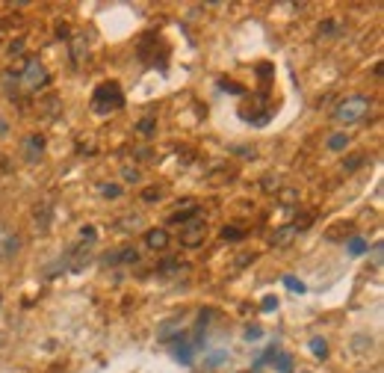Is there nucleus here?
<instances>
[{
  "label": "nucleus",
  "instance_id": "obj_1",
  "mask_svg": "<svg viewBox=\"0 0 384 373\" xmlns=\"http://www.w3.org/2000/svg\"><path fill=\"white\" fill-rule=\"evenodd\" d=\"M370 107H373V98H367V95H349V98H343V101L334 107V122L355 125V122H360L363 116L370 113Z\"/></svg>",
  "mask_w": 384,
  "mask_h": 373
},
{
  "label": "nucleus",
  "instance_id": "obj_2",
  "mask_svg": "<svg viewBox=\"0 0 384 373\" xmlns=\"http://www.w3.org/2000/svg\"><path fill=\"white\" fill-rule=\"evenodd\" d=\"M125 107V92H121V86L115 81H107V83H100L92 95V110L98 116H104V113H113V110H121Z\"/></svg>",
  "mask_w": 384,
  "mask_h": 373
},
{
  "label": "nucleus",
  "instance_id": "obj_3",
  "mask_svg": "<svg viewBox=\"0 0 384 373\" xmlns=\"http://www.w3.org/2000/svg\"><path fill=\"white\" fill-rule=\"evenodd\" d=\"M18 83H21L27 92H38V89H45L51 83V71L38 56H30V60L24 63L21 77H18Z\"/></svg>",
  "mask_w": 384,
  "mask_h": 373
},
{
  "label": "nucleus",
  "instance_id": "obj_4",
  "mask_svg": "<svg viewBox=\"0 0 384 373\" xmlns=\"http://www.w3.org/2000/svg\"><path fill=\"white\" fill-rule=\"evenodd\" d=\"M204 237H207V225H204V220L201 217H192L190 223H184L180 225V243L184 246H201L204 243Z\"/></svg>",
  "mask_w": 384,
  "mask_h": 373
},
{
  "label": "nucleus",
  "instance_id": "obj_5",
  "mask_svg": "<svg viewBox=\"0 0 384 373\" xmlns=\"http://www.w3.org/2000/svg\"><path fill=\"white\" fill-rule=\"evenodd\" d=\"M177 335H184V317H169L157 329V341L160 344H172Z\"/></svg>",
  "mask_w": 384,
  "mask_h": 373
},
{
  "label": "nucleus",
  "instance_id": "obj_6",
  "mask_svg": "<svg viewBox=\"0 0 384 373\" xmlns=\"http://www.w3.org/2000/svg\"><path fill=\"white\" fill-rule=\"evenodd\" d=\"M172 352H175V359L180 364H192V359H195V347H192V341L187 335H177L172 341Z\"/></svg>",
  "mask_w": 384,
  "mask_h": 373
},
{
  "label": "nucleus",
  "instance_id": "obj_7",
  "mask_svg": "<svg viewBox=\"0 0 384 373\" xmlns=\"http://www.w3.org/2000/svg\"><path fill=\"white\" fill-rule=\"evenodd\" d=\"M24 160L27 163H36V160H42V151H45V136H38V133H33V136H27L24 140Z\"/></svg>",
  "mask_w": 384,
  "mask_h": 373
},
{
  "label": "nucleus",
  "instance_id": "obj_8",
  "mask_svg": "<svg viewBox=\"0 0 384 373\" xmlns=\"http://www.w3.org/2000/svg\"><path fill=\"white\" fill-rule=\"evenodd\" d=\"M139 261V252L133 246H125L121 252H107L104 255V264H136Z\"/></svg>",
  "mask_w": 384,
  "mask_h": 373
},
{
  "label": "nucleus",
  "instance_id": "obj_9",
  "mask_svg": "<svg viewBox=\"0 0 384 373\" xmlns=\"http://www.w3.org/2000/svg\"><path fill=\"white\" fill-rule=\"evenodd\" d=\"M145 246H148V249H166V246H169V231L151 228V231L145 234Z\"/></svg>",
  "mask_w": 384,
  "mask_h": 373
},
{
  "label": "nucleus",
  "instance_id": "obj_10",
  "mask_svg": "<svg viewBox=\"0 0 384 373\" xmlns=\"http://www.w3.org/2000/svg\"><path fill=\"white\" fill-rule=\"evenodd\" d=\"M355 234V223H337L334 228L326 231V240H346Z\"/></svg>",
  "mask_w": 384,
  "mask_h": 373
},
{
  "label": "nucleus",
  "instance_id": "obj_11",
  "mask_svg": "<svg viewBox=\"0 0 384 373\" xmlns=\"http://www.w3.org/2000/svg\"><path fill=\"white\" fill-rule=\"evenodd\" d=\"M68 39H71V60L80 63L83 60V53H86V33H74Z\"/></svg>",
  "mask_w": 384,
  "mask_h": 373
},
{
  "label": "nucleus",
  "instance_id": "obj_12",
  "mask_svg": "<svg viewBox=\"0 0 384 373\" xmlns=\"http://www.w3.org/2000/svg\"><path fill=\"white\" fill-rule=\"evenodd\" d=\"M51 210H53L51 202H42V205L36 208V228L38 231H48L51 228Z\"/></svg>",
  "mask_w": 384,
  "mask_h": 373
},
{
  "label": "nucleus",
  "instance_id": "obj_13",
  "mask_svg": "<svg viewBox=\"0 0 384 373\" xmlns=\"http://www.w3.org/2000/svg\"><path fill=\"white\" fill-rule=\"evenodd\" d=\"M272 367L278 370V373H293V356H290V352H275V356H272Z\"/></svg>",
  "mask_w": 384,
  "mask_h": 373
},
{
  "label": "nucleus",
  "instance_id": "obj_14",
  "mask_svg": "<svg viewBox=\"0 0 384 373\" xmlns=\"http://www.w3.org/2000/svg\"><path fill=\"white\" fill-rule=\"evenodd\" d=\"M296 228L293 225H284V228H281V231H275V237H272V246H287L293 237H296Z\"/></svg>",
  "mask_w": 384,
  "mask_h": 373
},
{
  "label": "nucleus",
  "instance_id": "obj_15",
  "mask_svg": "<svg viewBox=\"0 0 384 373\" xmlns=\"http://www.w3.org/2000/svg\"><path fill=\"white\" fill-rule=\"evenodd\" d=\"M18 249H21V237H18V234H6V240H4V258H12V255H18Z\"/></svg>",
  "mask_w": 384,
  "mask_h": 373
},
{
  "label": "nucleus",
  "instance_id": "obj_16",
  "mask_svg": "<svg viewBox=\"0 0 384 373\" xmlns=\"http://www.w3.org/2000/svg\"><path fill=\"white\" fill-rule=\"evenodd\" d=\"M311 352L316 359H326L328 356V341L326 338H311Z\"/></svg>",
  "mask_w": 384,
  "mask_h": 373
},
{
  "label": "nucleus",
  "instance_id": "obj_17",
  "mask_svg": "<svg viewBox=\"0 0 384 373\" xmlns=\"http://www.w3.org/2000/svg\"><path fill=\"white\" fill-rule=\"evenodd\" d=\"M340 33H343V24H337V21H322V24H319V36L334 39V36H340Z\"/></svg>",
  "mask_w": 384,
  "mask_h": 373
},
{
  "label": "nucleus",
  "instance_id": "obj_18",
  "mask_svg": "<svg viewBox=\"0 0 384 373\" xmlns=\"http://www.w3.org/2000/svg\"><path fill=\"white\" fill-rule=\"evenodd\" d=\"M346 249H349V255H352V258H358V255H363V252H367V240H363V237H352V240L346 243Z\"/></svg>",
  "mask_w": 384,
  "mask_h": 373
},
{
  "label": "nucleus",
  "instance_id": "obj_19",
  "mask_svg": "<svg viewBox=\"0 0 384 373\" xmlns=\"http://www.w3.org/2000/svg\"><path fill=\"white\" fill-rule=\"evenodd\" d=\"M349 145V136L346 133H334V136H328V148L331 151H343Z\"/></svg>",
  "mask_w": 384,
  "mask_h": 373
},
{
  "label": "nucleus",
  "instance_id": "obj_20",
  "mask_svg": "<svg viewBox=\"0 0 384 373\" xmlns=\"http://www.w3.org/2000/svg\"><path fill=\"white\" fill-rule=\"evenodd\" d=\"M222 362H228V349H219V352H213V356H207V362H204V364L213 370V367H219Z\"/></svg>",
  "mask_w": 384,
  "mask_h": 373
},
{
  "label": "nucleus",
  "instance_id": "obj_21",
  "mask_svg": "<svg viewBox=\"0 0 384 373\" xmlns=\"http://www.w3.org/2000/svg\"><path fill=\"white\" fill-rule=\"evenodd\" d=\"M136 131H139V133H142V136H151V133L157 131V122H154V119H151V116H148V119H142V122H139V125H136Z\"/></svg>",
  "mask_w": 384,
  "mask_h": 373
},
{
  "label": "nucleus",
  "instance_id": "obj_22",
  "mask_svg": "<svg viewBox=\"0 0 384 373\" xmlns=\"http://www.w3.org/2000/svg\"><path fill=\"white\" fill-rule=\"evenodd\" d=\"M219 89H225V92H231V95H242V92H246L242 86H237L234 81H225V77H222V81H219Z\"/></svg>",
  "mask_w": 384,
  "mask_h": 373
},
{
  "label": "nucleus",
  "instance_id": "obj_23",
  "mask_svg": "<svg viewBox=\"0 0 384 373\" xmlns=\"http://www.w3.org/2000/svg\"><path fill=\"white\" fill-rule=\"evenodd\" d=\"M284 287H290V290H296V293H305V290H308L305 282H299V279H293V276H284Z\"/></svg>",
  "mask_w": 384,
  "mask_h": 373
},
{
  "label": "nucleus",
  "instance_id": "obj_24",
  "mask_svg": "<svg viewBox=\"0 0 384 373\" xmlns=\"http://www.w3.org/2000/svg\"><path fill=\"white\" fill-rule=\"evenodd\" d=\"M100 193H104L107 199H118V195H121V187H118V184H104V187H100Z\"/></svg>",
  "mask_w": 384,
  "mask_h": 373
},
{
  "label": "nucleus",
  "instance_id": "obj_25",
  "mask_svg": "<svg viewBox=\"0 0 384 373\" xmlns=\"http://www.w3.org/2000/svg\"><path fill=\"white\" fill-rule=\"evenodd\" d=\"M121 175H125V181H128V184H136V181H139V169L125 166V169H121Z\"/></svg>",
  "mask_w": 384,
  "mask_h": 373
},
{
  "label": "nucleus",
  "instance_id": "obj_26",
  "mask_svg": "<svg viewBox=\"0 0 384 373\" xmlns=\"http://www.w3.org/2000/svg\"><path fill=\"white\" fill-rule=\"evenodd\" d=\"M222 237L225 240H242V231L239 228H222Z\"/></svg>",
  "mask_w": 384,
  "mask_h": 373
},
{
  "label": "nucleus",
  "instance_id": "obj_27",
  "mask_svg": "<svg viewBox=\"0 0 384 373\" xmlns=\"http://www.w3.org/2000/svg\"><path fill=\"white\" fill-rule=\"evenodd\" d=\"M296 199H299L296 190H284V193H281V202H284V205H296Z\"/></svg>",
  "mask_w": 384,
  "mask_h": 373
},
{
  "label": "nucleus",
  "instance_id": "obj_28",
  "mask_svg": "<svg viewBox=\"0 0 384 373\" xmlns=\"http://www.w3.org/2000/svg\"><path fill=\"white\" fill-rule=\"evenodd\" d=\"M363 160H367V157H363V154H358V157H352V160H346V172H355Z\"/></svg>",
  "mask_w": 384,
  "mask_h": 373
},
{
  "label": "nucleus",
  "instance_id": "obj_29",
  "mask_svg": "<svg viewBox=\"0 0 384 373\" xmlns=\"http://www.w3.org/2000/svg\"><path fill=\"white\" fill-rule=\"evenodd\" d=\"M172 270H180V261H163V264H160V272H172Z\"/></svg>",
  "mask_w": 384,
  "mask_h": 373
},
{
  "label": "nucleus",
  "instance_id": "obj_30",
  "mask_svg": "<svg viewBox=\"0 0 384 373\" xmlns=\"http://www.w3.org/2000/svg\"><path fill=\"white\" fill-rule=\"evenodd\" d=\"M278 308V300L275 297H266L264 302H260V311H275Z\"/></svg>",
  "mask_w": 384,
  "mask_h": 373
},
{
  "label": "nucleus",
  "instance_id": "obj_31",
  "mask_svg": "<svg viewBox=\"0 0 384 373\" xmlns=\"http://www.w3.org/2000/svg\"><path fill=\"white\" fill-rule=\"evenodd\" d=\"M142 199H145V202H157V199H160V190H157V187H148V190L142 193Z\"/></svg>",
  "mask_w": 384,
  "mask_h": 373
},
{
  "label": "nucleus",
  "instance_id": "obj_32",
  "mask_svg": "<svg viewBox=\"0 0 384 373\" xmlns=\"http://www.w3.org/2000/svg\"><path fill=\"white\" fill-rule=\"evenodd\" d=\"M260 335H264V332H260V326H249V329H246V338H249V341H257Z\"/></svg>",
  "mask_w": 384,
  "mask_h": 373
},
{
  "label": "nucleus",
  "instance_id": "obj_33",
  "mask_svg": "<svg viewBox=\"0 0 384 373\" xmlns=\"http://www.w3.org/2000/svg\"><path fill=\"white\" fill-rule=\"evenodd\" d=\"M80 237H83V240H95V228H92V225L80 228Z\"/></svg>",
  "mask_w": 384,
  "mask_h": 373
},
{
  "label": "nucleus",
  "instance_id": "obj_34",
  "mask_svg": "<svg viewBox=\"0 0 384 373\" xmlns=\"http://www.w3.org/2000/svg\"><path fill=\"white\" fill-rule=\"evenodd\" d=\"M373 258H375V264H381V258H384V246L381 243L373 246Z\"/></svg>",
  "mask_w": 384,
  "mask_h": 373
},
{
  "label": "nucleus",
  "instance_id": "obj_35",
  "mask_svg": "<svg viewBox=\"0 0 384 373\" xmlns=\"http://www.w3.org/2000/svg\"><path fill=\"white\" fill-rule=\"evenodd\" d=\"M56 36L59 39H68V24H56Z\"/></svg>",
  "mask_w": 384,
  "mask_h": 373
},
{
  "label": "nucleus",
  "instance_id": "obj_36",
  "mask_svg": "<svg viewBox=\"0 0 384 373\" xmlns=\"http://www.w3.org/2000/svg\"><path fill=\"white\" fill-rule=\"evenodd\" d=\"M254 261V255H242V258L237 261V267H246V264H251Z\"/></svg>",
  "mask_w": 384,
  "mask_h": 373
},
{
  "label": "nucleus",
  "instance_id": "obj_37",
  "mask_svg": "<svg viewBox=\"0 0 384 373\" xmlns=\"http://www.w3.org/2000/svg\"><path fill=\"white\" fill-rule=\"evenodd\" d=\"M21 48H24V42H21V39H18V42H12V45H9V51H12V53H18Z\"/></svg>",
  "mask_w": 384,
  "mask_h": 373
},
{
  "label": "nucleus",
  "instance_id": "obj_38",
  "mask_svg": "<svg viewBox=\"0 0 384 373\" xmlns=\"http://www.w3.org/2000/svg\"><path fill=\"white\" fill-rule=\"evenodd\" d=\"M4 240H6V231H4V225H0V255H4Z\"/></svg>",
  "mask_w": 384,
  "mask_h": 373
}]
</instances>
